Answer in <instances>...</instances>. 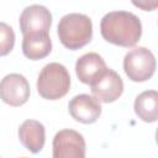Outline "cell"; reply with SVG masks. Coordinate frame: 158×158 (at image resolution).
<instances>
[{"label":"cell","mask_w":158,"mask_h":158,"mask_svg":"<svg viewBox=\"0 0 158 158\" xmlns=\"http://www.w3.org/2000/svg\"><path fill=\"white\" fill-rule=\"evenodd\" d=\"M52 51V41L49 33L27 35L22 40V52L25 57L38 60L47 57Z\"/></svg>","instance_id":"7c38bea8"},{"label":"cell","mask_w":158,"mask_h":158,"mask_svg":"<svg viewBox=\"0 0 158 158\" xmlns=\"http://www.w3.org/2000/svg\"><path fill=\"white\" fill-rule=\"evenodd\" d=\"M156 142H157V144H158V128H157V131H156Z\"/></svg>","instance_id":"2e32d148"},{"label":"cell","mask_w":158,"mask_h":158,"mask_svg":"<svg viewBox=\"0 0 158 158\" xmlns=\"http://www.w3.org/2000/svg\"><path fill=\"white\" fill-rule=\"evenodd\" d=\"M70 116L81 123H94L101 115L100 102L88 94L74 96L68 105Z\"/></svg>","instance_id":"9c48e42d"},{"label":"cell","mask_w":158,"mask_h":158,"mask_svg":"<svg viewBox=\"0 0 158 158\" xmlns=\"http://www.w3.org/2000/svg\"><path fill=\"white\" fill-rule=\"evenodd\" d=\"M91 94L99 102H114L123 91V81L121 77L112 69L107 68L91 84Z\"/></svg>","instance_id":"52a82bcc"},{"label":"cell","mask_w":158,"mask_h":158,"mask_svg":"<svg viewBox=\"0 0 158 158\" xmlns=\"http://www.w3.org/2000/svg\"><path fill=\"white\" fill-rule=\"evenodd\" d=\"M57 30L62 44L72 51L84 47L93 37V22L90 17L79 12L64 15L59 20Z\"/></svg>","instance_id":"7a4b0ae2"},{"label":"cell","mask_w":158,"mask_h":158,"mask_svg":"<svg viewBox=\"0 0 158 158\" xmlns=\"http://www.w3.org/2000/svg\"><path fill=\"white\" fill-rule=\"evenodd\" d=\"M19 22L23 36L48 33L52 25V14L43 5H30L22 10Z\"/></svg>","instance_id":"8992f818"},{"label":"cell","mask_w":158,"mask_h":158,"mask_svg":"<svg viewBox=\"0 0 158 158\" xmlns=\"http://www.w3.org/2000/svg\"><path fill=\"white\" fill-rule=\"evenodd\" d=\"M0 94L5 104L10 106H21L30 98V84L21 74H7L1 80Z\"/></svg>","instance_id":"ba28073f"},{"label":"cell","mask_w":158,"mask_h":158,"mask_svg":"<svg viewBox=\"0 0 158 158\" xmlns=\"http://www.w3.org/2000/svg\"><path fill=\"white\" fill-rule=\"evenodd\" d=\"M132 4L137 7H141V9L146 10V11H152L156 7H158V1L157 0H139V1L133 0Z\"/></svg>","instance_id":"9a60e30c"},{"label":"cell","mask_w":158,"mask_h":158,"mask_svg":"<svg viewBox=\"0 0 158 158\" xmlns=\"http://www.w3.org/2000/svg\"><path fill=\"white\" fill-rule=\"evenodd\" d=\"M70 88V75L67 68L57 62L46 64L37 79V91L47 100H58L67 95Z\"/></svg>","instance_id":"3957f363"},{"label":"cell","mask_w":158,"mask_h":158,"mask_svg":"<svg viewBox=\"0 0 158 158\" xmlns=\"http://www.w3.org/2000/svg\"><path fill=\"white\" fill-rule=\"evenodd\" d=\"M154 54L146 47H136L128 51L123 58V70L132 81H146L156 72Z\"/></svg>","instance_id":"277c9868"},{"label":"cell","mask_w":158,"mask_h":158,"mask_svg":"<svg viewBox=\"0 0 158 158\" xmlns=\"http://www.w3.org/2000/svg\"><path fill=\"white\" fill-rule=\"evenodd\" d=\"M53 158H85L84 137L70 128L62 130L53 138Z\"/></svg>","instance_id":"5b68a950"},{"label":"cell","mask_w":158,"mask_h":158,"mask_svg":"<svg viewBox=\"0 0 158 158\" xmlns=\"http://www.w3.org/2000/svg\"><path fill=\"white\" fill-rule=\"evenodd\" d=\"M135 112L144 122H154L158 120V91L146 90L141 93L133 105Z\"/></svg>","instance_id":"4fadbf2b"},{"label":"cell","mask_w":158,"mask_h":158,"mask_svg":"<svg viewBox=\"0 0 158 158\" xmlns=\"http://www.w3.org/2000/svg\"><path fill=\"white\" fill-rule=\"evenodd\" d=\"M107 69L102 57L95 52H89L78 58L75 63V73L78 79L84 84H91Z\"/></svg>","instance_id":"30bf717a"},{"label":"cell","mask_w":158,"mask_h":158,"mask_svg":"<svg viewBox=\"0 0 158 158\" xmlns=\"http://www.w3.org/2000/svg\"><path fill=\"white\" fill-rule=\"evenodd\" d=\"M20 142L32 153H38L46 141L44 126L36 120H26L19 127Z\"/></svg>","instance_id":"8fae6325"},{"label":"cell","mask_w":158,"mask_h":158,"mask_svg":"<svg viewBox=\"0 0 158 158\" xmlns=\"http://www.w3.org/2000/svg\"><path fill=\"white\" fill-rule=\"evenodd\" d=\"M100 32L104 40L112 44L133 47L141 38L142 23L138 16L130 11H111L101 19Z\"/></svg>","instance_id":"6da1fadb"},{"label":"cell","mask_w":158,"mask_h":158,"mask_svg":"<svg viewBox=\"0 0 158 158\" xmlns=\"http://www.w3.org/2000/svg\"><path fill=\"white\" fill-rule=\"evenodd\" d=\"M23 158H26V157H23Z\"/></svg>","instance_id":"e0dca14e"},{"label":"cell","mask_w":158,"mask_h":158,"mask_svg":"<svg viewBox=\"0 0 158 158\" xmlns=\"http://www.w3.org/2000/svg\"><path fill=\"white\" fill-rule=\"evenodd\" d=\"M15 43V33L14 30L6 25L5 22L0 23V54L6 56L12 51Z\"/></svg>","instance_id":"5bb4252c"}]
</instances>
